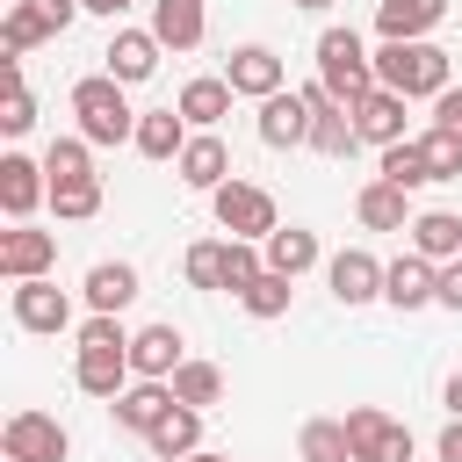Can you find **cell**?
Instances as JSON below:
<instances>
[{
    "label": "cell",
    "instance_id": "cell-4",
    "mask_svg": "<svg viewBox=\"0 0 462 462\" xmlns=\"http://www.w3.org/2000/svg\"><path fill=\"white\" fill-rule=\"evenodd\" d=\"M318 79H325L346 108L375 87V58L361 51V36H354V29H325V36H318Z\"/></svg>",
    "mask_w": 462,
    "mask_h": 462
},
{
    "label": "cell",
    "instance_id": "cell-12",
    "mask_svg": "<svg viewBox=\"0 0 462 462\" xmlns=\"http://www.w3.org/2000/svg\"><path fill=\"white\" fill-rule=\"evenodd\" d=\"M43 195H51V173H43L36 159L7 152V159H0V209H7L14 224H22V217H29L36 202H43Z\"/></svg>",
    "mask_w": 462,
    "mask_h": 462
},
{
    "label": "cell",
    "instance_id": "cell-37",
    "mask_svg": "<svg viewBox=\"0 0 462 462\" xmlns=\"http://www.w3.org/2000/svg\"><path fill=\"white\" fill-rule=\"evenodd\" d=\"M188 282L195 289H224V238H202V245H188Z\"/></svg>",
    "mask_w": 462,
    "mask_h": 462
},
{
    "label": "cell",
    "instance_id": "cell-14",
    "mask_svg": "<svg viewBox=\"0 0 462 462\" xmlns=\"http://www.w3.org/2000/svg\"><path fill=\"white\" fill-rule=\"evenodd\" d=\"M224 79H231L238 94H260V101H267V94H282V58H274L267 43H238V51L224 58Z\"/></svg>",
    "mask_w": 462,
    "mask_h": 462
},
{
    "label": "cell",
    "instance_id": "cell-17",
    "mask_svg": "<svg viewBox=\"0 0 462 462\" xmlns=\"http://www.w3.org/2000/svg\"><path fill=\"white\" fill-rule=\"evenodd\" d=\"M354 130H361L368 144H397V137H404V94L368 87V94L354 101Z\"/></svg>",
    "mask_w": 462,
    "mask_h": 462
},
{
    "label": "cell",
    "instance_id": "cell-34",
    "mask_svg": "<svg viewBox=\"0 0 462 462\" xmlns=\"http://www.w3.org/2000/svg\"><path fill=\"white\" fill-rule=\"evenodd\" d=\"M51 209H58L65 224L94 217V209H101V180H94V173H87V180H51Z\"/></svg>",
    "mask_w": 462,
    "mask_h": 462
},
{
    "label": "cell",
    "instance_id": "cell-42",
    "mask_svg": "<svg viewBox=\"0 0 462 462\" xmlns=\"http://www.w3.org/2000/svg\"><path fill=\"white\" fill-rule=\"evenodd\" d=\"M433 123L462 137V87H448V94H440V108H433Z\"/></svg>",
    "mask_w": 462,
    "mask_h": 462
},
{
    "label": "cell",
    "instance_id": "cell-47",
    "mask_svg": "<svg viewBox=\"0 0 462 462\" xmlns=\"http://www.w3.org/2000/svg\"><path fill=\"white\" fill-rule=\"evenodd\" d=\"M180 462H231V455H209V448H195V455H180Z\"/></svg>",
    "mask_w": 462,
    "mask_h": 462
},
{
    "label": "cell",
    "instance_id": "cell-30",
    "mask_svg": "<svg viewBox=\"0 0 462 462\" xmlns=\"http://www.w3.org/2000/svg\"><path fill=\"white\" fill-rule=\"evenodd\" d=\"M137 296V267H123V260H101L94 274H87V303L94 310H123Z\"/></svg>",
    "mask_w": 462,
    "mask_h": 462
},
{
    "label": "cell",
    "instance_id": "cell-28",
    "mask_svg": "<svg viewBox=\"0 0 462 462\" xmlns=\"http://www.w3.org/2000/svg\"><path fill=\"white\" fill-rule=\"evenodd\" d=\"M310 260H318V231H303V224H289V231H267V267H274V274H289V282H296Z\"/></svg>",
    "mask_w": 462,
    "mask_h": 462
},
{
    "label": "cell",
    "instance_id": "cell-35",
    "mask_svg": "<svg viewBox=\"0 0 462 462\" xmlns=\"http://www.w3.org/2000/svg\"><path fill=\"white\" fill-rule=\"evenodd\" d=\"M43 173H51V180H87V173H94V159H87V137H51V152H43Z\"/></svg>",
    "mask_w": 462,
    "mask_h": 462
},
{
    "label": "cell",
    "instance_id": "cell-32",
    "mask_svg": "<svg viewBox=\"0 0 462 462\" xmlns=\"http://www.w3.org/2000/svg\"><path fill=\"white\" fill-rule=\"evenodd\" d=\"M166 383H173L180 404H217V397H224V368H209V361H180Z\"/></svg>",
    "mask_w": 462,
    "mask_h": 462
},
{
    "label": "cell",
    "instance_id": "cell-23",
    "mask_svg": "<svg viewBox=\"0 0 462 462\" xmlns=\"http://www.w3.org/2000/svg\"><path fill=\"white\" fill-rule=\"evenodd\" d=\"M152 36L166 51H195L202 43V0H152Z\"/></svg>",
    "mask_w": 462,
    "mask_h": 462
},
{
    "label": "cell",
    "instance_id": "cell-38",
    "mask_svg": "<svg viewBox=\"0 0 462 462\" xmlns=\"http://www.w3.org/2000/svg\"><path fill=\"white\" fill-rule=\"evenodd\" d=\"M238 303H245L253 318H282V310H289V274H274V267H267V274H260Z\"/></svg>",
    "mask_w": 462,
    "mask_h": 462
},
{
    "label": "cell",
    "instance_id": "cell-11",
    "mask_svg": "<svg viewBox=\"0 0 462 462\" xmlns=\"http://www.w3.org/2000/svg\"><path fill=\"white\" fill-rule=\"evenodd\" d=\"M260 144H274V152L310 144V101L303 94H267L260 101Z\"/></svg>",
    "mask_w": 462,
    "mask_h": 462
},
{
    "label": "cell",
    "instance_id": "cell-48",
    "mask_svg": "<svg viewBox=\"0 0 462 462\" xmlns=\"http://www.w3.org/2000/svg\"><path fill=\"white\" fill-rule=\"evenodd\" d=\"M7 462H14V455H7Z\"/></svg>",
    "mask_w": 462,
    "mask_h": 462
},
{
    "label": "cell",
    "instance_id": "cell-27",
    "mask_svg": "<svg viewBox=\"0 0 462 462\" xmlns=\"http://www.w3.org/2000/svg\"><path fill=\"white\" fill-rule=\"evenodd\" d=\"M180 144H188V116H180V108L137 116V152H144V159H180Z\"/></svg>",
    "mask_w": 462,
    "mask_h": 462
},
{
    "label": "cell",
    "instance_id": "cell-9",
    "mask_svg": "<svg viewBox=\"0 0 462 462\" xmlns=\"http://www.w3.org/2000/svg\"><path fill=\"white\" fill-rule=\"evenodd\" d=\"M51 267H58V238H51V231H29V224L0 231V274H7V282L51 274Z\"/></svg>",
    "mask_w": 462,
    "mask_h": 462
},
{
    "label": "cell",
    "instance_id": "cell-15",
    "mask_svg": "<svg viewBox=\"0 0 462 462\" xmlns=\"http://www.w3.org/2000/svg\"><path fill=\"white\" fill-rule=\"evenodd\" d=\"M173 166H180V180H188V188H202V195H217V188L231 180V152H224V137H209V130H202V137H188Z\"/></svg>",
    "mask_w": 462,
    "mask_h": 462
},
{
    "label": "cell",
    "instance_id": "cell-3",
    "mask_svg": "<svg viewBox=\"0 0 462 462\" xmlns=\"http://www.w3.org/2000/svg\"><path fill=\"white\" fill-rule=\"evenodd\" d=\"M72 116H79V137H87V144H123V137H137V116H130L116 72L79 79V87H72Z\"/></svg>",
    "mask_w": 462,
    "mask_h": 462
},
{
    "label": "cell",
    "instance_id": "cell-18",
    "mask_svg": "<svg viewBox=\"0 0 462 462\" xmlns=\"http://www.w3.org/2000/svg\"><path fill=\"white\" fill-rule=\"evenodd\" d=\"M404 195H411V188H397V180H383V173H375V180L354 195V217H361L368 231H411V209H404Z\"/></svg>",
    "mask_w": 462,
    "mask_h": 462
},
{
    "label": "cell",
    "instance_id": "cell-21",
    "mask_svg": "<svg viewBox=\"0 0 462 462\" xmlns=\"http://www.w3.org/2000/svg\"><path fill=\"white\" fill-rule=\"evenodd\" d=\"M130 368L152 375V383H166V375L180 368V332H173V325H144V332L130 339Z\"/></svg>",
    "mask_w": 462,
    "mask_h": 462
},
{
    "label": "cell",
    "instance_id": "cell-40",
    "mask_svg": "<svg viewBox=\"0 0 462 462\" xmlns=\"http://www.w3.org/2000/svg\"><path fill=\"white\" fill-rule=\"evenodd\" d=\"M36 14H43V22L65 36V29H72V14H79V0H36Z\"/></svg>",
    "mask_w": 462,
    "mask_h": 462
},
{
    "label": "cell",
    "instance_id": "cell-39",
    "mask_svg": "<svg viewBox=\"0 0 462 462\" xmlns=\"http://www.w3.org/2000/svg\"><path fill=\"white\" fill-rule=\"evenodd\" d=\"M29 123H36V101H29V87L14 79V87H7V108H0V130H7V137H22Z\"/></svg>",
    "mask_w": 462,
    "mask_h": 462
},
{
    "label": "cell",
    "instance_id": "cell-6",
    "mask_svg": "<svg viewBox=\"0 0 462 462\" xmlns=\"http://www.w3.org/2000/svg\"><path fill=\"white\" fill-rule=\"evenodd\" d=\"M209 202H217V224H224L231 238H267V231H282V224H274V195L253 188V180H224Z\"/></svg>",
    "mask_w": 462,
    "mask_h": 462
},
{
    "label": "cell",
    "instance_id": "cell-46",
    "mask_svg": "<svg viewBox=\"0 0 462 462\" xmlns=\"http://www.w3.org/2000/svg\"><path fill=\"white\" fill-rule=\"evenodd\" d=\"M289 7H303V14H325V7H332V0H289Z\"/></svg>",
    "mask_w": 462,
    "mask_h": 462
},
{
    "label": "cell",
    "instance_id": "cell-44",
    "mask_svg": "<svg viewBox=\"0 0 462 462\" xmlns=\"http://www.w3.org/2000/svg\"><path fill=\"white\" fill-rule=\"evenodd\" d=\"M87 14H123V7H137V0H79Z\"/></svg>",
    "mask_w": 462,
    "mask_h": 462
},
{
    "label": "cell",
    "instance_id": "cell-24",
    "mask_svg": "<svg viewBox=\"0 0 462 462\" xmlns=\"http://www.w3.org/2000/svg\"><path fill=\"white\" fill-rule=\"evenodd\" d=\"M411 253H426L433 267H440V260H462V217H448V209L411 217Z\"/></svg>",
    "mask_w": 462,
    "mask_h": 462
},
{
    "label": "cell",
    "instance_id": "cell-1",
    "mask_svg": "<svg viewBox=\"0 0 462 462\" xmlns=\"http://www.w3.org/2000/svg\"><path fill=\"white\" fill-rule=\"evenodd\" d=\"M123 375H130V332L116 325V310H94L79 325V368H72V383L87 397H123Z\"/></svg>",
    "mask_w": 462,
    "mask_h": 462
},
{
    "label": "cell",
    "instance_id": "cell-8",
    "mask_svg": "<svg viewBox=\"0 0 462 462\" xmlns=\"http://www.w3.org/2000/svg\"><path fill=\"white\" fill-rule=\"evenodd\" d=\"M0 440H7V455H14V462H65V455H72L65 426H58V419H43V411H14Z\"/></svg>",
    "mask_w": 462,
    "mask_h": 462
},
{
    "label": "cell",
    "instance_id": "cell-45",
    "mask_svg": "<svg viewBox=\"0 0 462 462\" xmlns=\"http://www.w3.org/2000/svg\"><path fill=\"white\" fill-rule=\"evenodd\" d=\"M448 411H455V419H462V368H455V375H448Z\"/></svg>",
    "mask_w": 462,
    "mask_h": 462
},
{
    "label": "cell",
    "instance_id": "cell-16",
    "mask_svg": "<svg viewBox=\"0 0 462 462\" xmlns=\"http://www.w3.org/2000/svg\"><path fill=\"white\" fill-rule=\"evenodd\" d=\"M325 274H332V296H339L346 310H354V303H368V296H383V260H375V253H361V245H346Z\"/></svg>",
    "mask_w": 462,
    "mask_h": 462
},
{
    "label": "cell",
    "instance_id": "cell-25",
    "mask_svg": "<svg viewBox=\"0 0 462 462\" xmlns=\"http://www.w3.org/2000/svg\"><path fill=\"white\" fill-rule=\"evenodd\" d=\"M231 94H238L231 79H188V87H180V116H188L195 130H217V123L231 116Z\"/></svg>",
    "mask_w": 462,
    "mask_h": 462
},
{
    "label": "cell",
    "instance_id": "cell-10",
    "mask_svg": "<svg viewBox=\"0 0 462 462\" xmlns=\"http://www.w3.org/2000/svg\"><path fill=\"white\" fill-rule=\"evenodd\" d=\"M383 296L397 310H419V303H440V267L426 253H404L397 267H383Z\"/></svg>",
    "mask_w": 462,
    "mask_h": 462
},
{
    "label": "cell",
    "instance_id": "cell-33",
    "mask_svg": "<svg viewBox=\"0 0 462 462\" xmlns=\"http://www.w3.org/2000/svg\"><path fill=\"white\" fill-rule=\"evenodd\" d=\"M303 462H354L346 419H310V426H303Z\"/></svg>",
    "mask_w": 462,
    "mask_h": 462
},
{
    "label": "cell",
    "instance_id": "cell-5",
    "mask_svg": "<svg viewBox=\"0 0 462 462\" xmlns=\"http://www.w3.org/2000/svg\"><path fill=\"white\" fill-rule=\"evenodd\" d=\"M346 440H354V462H411V426H397L375 404L346 411Z\"/></svg>",
    "mask_w": 462,
    "mask_h": 462
},
{
    "label": "cell",
    "instance_id": "cell-2",
    "mask_svg": "<svg viewBox=\"0 0 462 462\" xmlns=\"http://www.w3.org/2000/svg\"><path fill=\"white\" fill-rule=\"evenodd\" d=\"M375 87H390V94H404V101H419V94H448V51L440 43H426V36H411V43H383L375 51Z\"/></svg>",
    "mask_w": 462,
    "mask_h": 462
},
{
    "label": "cell",
    "instance_id": "cell-7",
    "mask_svg": "<svg viewBox=\"0 0 462 462\" xmlns=\"http://www.w3.org/2000/svg\"><path fill=\"white\" fill-rule=\"evenodd\" d=\"M14 325H22V332H65V325H72V303H65V289H58L51 274H29V282H14Z\"/></svg>",
    "mask_w": 462,
    "mask_h": 462
},
{
    "label": "cell",
    "instance_id": "cell-31",
    "mask_svg": "<svg viewBox=\"0 0 462 462\" xmlns=\"http://www.w3.org/2000/svg\"><path fill=\"white\" fill-rule=\"evenodd\" d=\"M383 180H397V188H426V180H433V166H426V144H419V137H397V144H383Z\"/></svg>",
    "mask_w": 462,
    "mask_h": 462
},
{
    "label": "cell",
    "instance_id": "cell-20",
    "mask_svg": "<svg viewBox=\"0 0 462 462\" xmlns=\"http://www.w3.org/2000/svg\"><path fill=\"white\" fill-rule=\"evenodd\" d=\"M173 404H180V397H173V383H152V375H144L137 390H123V397H116V426H130V433H152V426H159Z\"/></svg>",
    "mask_w": 462,
    "mask_h": 462
},
{
    "label": "cell",
    "instance_id": "cell-36",
    "mask_svg": "<svg viewBox=\"0 0 462 462\" xmlns=\"http://www.w3.org/2000/svg\"><path fill=\"white\" fill-rule=\"evenodd\" d=\"M419 144H426V166H433V180H462V137H455V130H440V123H433Z\"/></svg>",
    "mask_w": 462,
    "mask_h": 462
},
{
    "label": "cell",
    "instance_id": "cell-19",
    "mask_svg": "<svg viewBox=\"0 0 462 462\" xmlns=\"http://www.w3.org/2000/svg\"><path fill=\"white\" fill-rule=\"evenodd\" d=\"M440 14H448V0H375V29H383V43H411V36H426Z\"/></svg>",
    "mask_w": 462,
    "mask_h": 462
},
{
    "label": "cell",
    "instance_id": "cell-13",
    "mask_svg": "<svg viewBox=\"0 0 462 462\" xmlns=\"http://www.w3.org/2000/svg\"><path fill=\"white\" fill-rule=\"evenodd\" d=\"M159 51H166V43H159L152 29H116V43H108L101 58H108V72H116L123 87H137V79L159 72Z\"/></svg>",
    "mask_w": 462,
    "mask_h": 462
},
{
    "label": "cell",
    "instance_id": "cell-26",
    "mask_svg": "<svg viewBox=\"0 0 462 462\" xmlns=\"http://www.w3.org/2000/svg\"><path fill=\"white\" fill-rule=\"evenodd\" d=\"M310 144H318L325 159H346V152L361 144V130H354V108H346V101H325V108H310Z\"/></svg>",
    "mask_w": 462,
    "mask_h": 462
},
{
    "label": "cell",
    "instance_id": "cell-22",
    "mask_svg": "<svg viewBox=\"0 0 462 462\" xmlns=\"http://www.w3.org/2000/svg\"><path fill=\"white\" fill-rule=\"evenodd\" d=\"M144 440H152V455H166V462L195 455V448H202V404H173V411H166Z\"/></svg>",
    "mask_w": 462,
    "mask_h": 462
},
{
    "label": "cell",
    "instance_id": "cell-43",
    "mask_svg": "<svg viewBox=\"0 0 462 462\" xmlns=\"http://www.w3.org/2000/svg\"><path fill=\"white\" fill-rule=\"evenodd\" d=\"M440 462H462V419L440 426Z\"/></svg>",
    "mask_w": 462,
    "mask_h": 462
},
{
    "label": "cell",
    "instance_id": "cell-29",
    "mask_svg": "<svg viewBox=\"0 0 462 462\" xmlns=\"http://www.w3.org/2000/svg\"><path fill=\"white\" fill-rule=\"evenodd\" d=\"M43 36H58L43 14H36V0H14L7 7V22H0V58H22L29 43H43Z\"/></svg>",
    "mask_w": 462,
    "mask_h": 462
},
{
    "label": "cell",
    "instance_id": "cell-41",
    "mask_svg": "<svg viewBox=\"0 0 462 462\" xmlns=\"http://www.w3.org/2000/svg\"><path fill=\"white\" fill-rule=\"evenodd\" d=\"M440 303L462 310V260H440Z\"/></svg>",
    "mask_w": 462,
    "mask_h": 462
}]
</instances>
